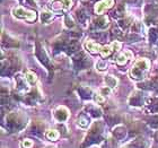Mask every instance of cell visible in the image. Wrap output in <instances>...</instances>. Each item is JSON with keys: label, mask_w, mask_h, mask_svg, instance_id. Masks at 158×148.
I'll list each match as a JSON object with an SVG mask.
<instances>
[{"label": "cell", "mask_w": 158, "mask_h": 148, "mask_svg": "<svg viewBox=\"0 0 158 148\" xmlns=\"http://www.w3.org/2000/svg\"><path fill=\"white\" fill-rule=\"evenodd\" d=\"M31 132L32 133H34L35 136H39V137H41V136L43 135V130H44V125H42V123H40V122H34L33 125H31Z\"/></svg>", "instance_id": "14"}, {"label": "cell", "mask_w": 158, "mask_h": 148, "mask_svg": "<svg viewBox=\"0 0 158 148\" xmlns=\"http://www.w3.org/2000/svg\"><path fill=\"white\" fill-rule=\"evenodd\" d=\"M26 78L31 84H34V82H36V76L34 75L33 73H31V71H28V73L26 74Z\"/></svg>", "instance_id": "34"}, {"label": "cell", "mask_w": 158, "mask_h": 148, "mask_svg": "<svg viewBox=\"0 0 158 148\" xmlns=\"http://www.w3.org/2000/svg\"><path fill=\"white\" fill-rule=\"evenodd\" d=\"M89 123V118L87 115L85 114H81L80 116L78 118V125L81 127V128H86Z\"/></svg>", "instance_id": "25"}, {"label": "cell", "mask_w": 158, "mask_h": 148, "mask_svg": "<svg viewBox=\"0 0 158 148\" xmlns=\"http://www.w3.org/2000/svg\"><path fill=\"white\" fill-rule=\"evenodd\" d=\"M139 28H140V25L138 23L135 24V26H132V33H137L139 32Z\"/></svg>", "instance_id": "39"}, {"label": "cell", "mask_w": 158, "mask_h": 148, "mask_svg": "<svg viewBox=\"0 0 158 148\" xmlns=\"http://www.w3.org/2000/svg\"><path fill=\"white\" fill-rule=\"evenodd\" d=\"M149 36H150V41L152 42H156L158 40V30L157 28H152L149 32Z\"/></svg>", "instance_id": "31"}, {"label": "cell", "mask_w": 158, "mask_h": 148, "mask_svg": "<svg viewBox=\"0 0 158 148\" xmlns=\"http://www.w3.org/2000/svg\"><path fill=\"white\" fill-rule=\"evenodd\" d=\"M92 36L96 37V39H98L99 41H103V39H104V34H103V33H95V32H93Z\"/></svg>", "instance_id": "38"}, {"label": "cell", "mask_w": 158, "mask_h": 148, "mask_svg": "<svg viewBox=\"0 0 158 148\" xmlns=\"http://www.w3.org/2000/svg\"><path fill=\"white\" fill-rule=\"evenodd\" d=\"M36 57L39 58L40 61L48 68V70H49L50 73L53 71V65L51 63V60H50L49 56L46 54L45 50L41 46L40 43H36Z\"/></svg>", "instance_id": "4"}, {"label": "cell", "mask_w": 158, "mask_h": 148, "mask_svg": "<svg viewBox=\"0 0 158 148\" xmlns=\"http://www.w3.org/2000/svg\"><path fill=\"white\" fill-rule=\"evenodd\" d=\"M86 48L88 51L93 53H96V52H99L101 51V46L97 42H94V41H87L86 42Z\"/></svg>", "instance_id": "17"}, {"label": "cell", "mask_w": 158, "mask_h": 148, "mask_svg": "<svg viewBox=\"0 0 158 148\" xmlns=\"http://www.w3.org/2000/svg\"><path fill=\"white\" fill-rule=\"evenodd\" d=\"M95 101H96V102L102 103V102H104V99H103L102 96H95Z\"/></svg>", "instance_id": "41"}, {"label": "cell", "mask_w": 158, "mask_h": 148, "mask_svg": "<svg viewBox=\"0 0 158 148\" xmlns=\"http://www.w3.org/2000/svg\"><path fill=\"white\" fill-rule=\"evenodd\" d=\"M67 44H68V43H66L64 40H58V41L54 42V50L58 52V51H60V50L66 49Z\"/></svg>", "instance_id": "26"}, {"label": "cell", "mask_w": 158, "mask_h": 148, "mask_svg": "<svg viewBox=\"0 0 158 148\" xmlns=\"http://www.w3.org/2000/svg\"><path fill=\"white\" fill-rule=\"evenodd\" d=\"M154 138H155V140H156V142H158V131L155 133V136H154Z\"/></svg>", "instance_id": "43"}, {"label": "cell", "mask_w": 158, "mask_h": 148, "mask_svg": "<svg viewBox=\"0 0 158 148\" xmlns=\"http://www.w3.org/2000/svg\"><path fill=\"white\" fill-rule=\"evenodd\" d=\"M113 5V0H103L101 2H98L97 5L95 6V11L96 14H101L103 11H105L107 8Z\"/></svg>", "instance_id": "9"}, {"label": "cell", "mask_w": 158, "mask_h": 148, "mask_svg": "<svg viewBox=\"0 0 158 148\" xmlns=\"http://www.w3.org/2000/svg\"><path fill=\"white\" fill-rule=\"evenodd\" d=\"M113 136H114V138L116 140H121V139H123L127 136V129L123 125H118L113 130Z\"/></svg>", "instance_id": "12"}, {"label": "cell", "mask_w": 158, "mask_h": 148, "mask_svg": "<svg viewBox=\"0 0 158 148\" xmlns=\"http://www.w3.org/2000/svg\"><path fill=\"white\" fill-rule=\"evenodd\" d=\"M132 148H148L149 147V142L147 139L142 138V137H139V138L135 139L133 142L131 144Z\"/></svg>", "instance_id": "13"}, {"label": "cell", "mask_w": 158, "mask_h": 148, "mask_svg": "<svg viewBox=\"0 0 158 148\" xmlns=\"http://www.w3.org/2000/svg\"><path fill=\"white\" fill-rule=\"evenodd\" d=\"M71 36H76V37H80L81 36V32H71L70 33Z\"/></svg>", "instance_id": "40"}, {"label": "cell", "mask_w": 158, "mask_h": 148, "mask_svg": "<svg viewBox=\"0 0 158 148\" xmlns=\"http://www.w3.org/2000/svg\"><path fill=\"white\" fill-rule=\"evenodd\" d=\"M111 34H112V37H115V39H121L122 35H123L122 34V30L118 28V27H113Z\"/></svg>", "instance_id": "30"}, {"label": "cell", "mask_w": 158, "mask_h": 148, "mask_svg": "<svg viewBox=\"0 0 158 148\" xmlns=\"http://www.w3.org/2000/svg\"><path fill=\"white\" fill-rule=\"evenodd\" d=\"M7 129L11 132L19 131L26 125V116L22 112H15L7 115Z\"/></svg>", "instance_id": "1"}, {"label": "cell", "mask_w": 158, "mask_h": 148, "mask_svg": "<svg viewBox=\"0 0 158 148\" xmlns=\"http://www.w3.org/2000/svg\"><path fill=\"white\" fill-rule=\"evenodd\" d=\"M148 123L152 128H158V115H155L148 120Z\"/></svg>", "instance_id": "32"}, {"label": "cell", "mask_w": 158, "mask_h": 148, "mask_svg": "<svg viewBox=\"0 0 158 148\" xmlns=\"http://www.w3.org/2000/svg\"><path fill=\"white\" fill-rule=\"evenodd\" d=\"M131 57H132L131 53L128 52V51H125V52L121 53V54L118 57V59H116V63H118V66H124L125 63L131 59Z\"/></svg>", "instance_id": "16"}, {"label": "cell", "mask_w": 158, "mask_h": 148, "mask_svg": "<svg viewBox=\"0 0 158 148\" xmlns=\"http://www.w3.org/2000/svg\"><path fill=\"white\" fill-rule=\"evenodd\" d=\"M130 19L129 18H122V19L118 20V26H120V28H121L122 31L123 30H127L129 26H130Z\"/></svg>", "instance_id": "27"}, {"label": "cell", "mask_w": 158, "mask_h": 148, "mask_svg": "<svg viewBox=\"0 0 158 148\" xmlns=\"http://www.w3.org/2000/svg\"><path fill=\"white\" fill-rule=\"evenodd\" d=\"M105 82L110 88H114V87H116V85H118V80H116V78H114L113 76H106Z\"/></svg>", "instance_id": "24"}, {"label": "cell", "mask_w": 158, "mask_h": 148, "mask_svg": "<svg viewBox=\"0 0 158 148\" xmlns=\"http://www.w3.org/2000/svg\"><path fill=\"white\" fill-rule=\"evenodd\" d=\"M149 68V61L146 59H139L135 63L133 68L131 69V78L135 80H140L143 78V74Z\"/></svg>", "instance_id": "3"}, {"label": "cell", "mask_w": 158, "mask_h": 148, "mask_svg": "<svg viewBox=\"0 0 158 148\" xmlns=\"http://www.w3.org/2000/svg\"><path fill=\"white\" fill-rule=\"evenodd\" d=\"M128 102H129V104L132 106H139V105H141L142 102H143V96L139 92H135V93H132L131 96L129 97Z\"/></svg>", "instance_id": "7"}, {"label": "cell", "mask_w": 158, "mask_h": 148, "mask_svg": "<svg viewBox=\"0 0 158 148\" xmlns=\"http://www.w3.org/2000/svg\"><path fill=\"white\" fill-rule=\"evenodd\" d=\"M79 48H80V44L77 40H73L70 41L66 46V51L68 54H73V53L79 52Z\"/></svg>", "instance_id": "10"}, {"label": "cell", "mask_w": 158, "mask_h": 148, "mask_svg": "<svg viewBox=\"0 0 158 148\" xmlns=\"http://www.w3.org/2000/svg\"><path fill=\"white\" fill-rule=\"evenodd\" d=\"M64 22H66V26L67 27H73L75 26V23H73V17L70 16V15H66V18H64Z\"/></svg>", "instance_id": "33"}, {"label": "cell", "mask_w": 158, "mask_h": 148, "mask_svg": "<svg viewBox=\"0 0 158 148\" xmlns=\"http://www.w3.org/2000/svg\"><path fill=\"white\" fill-rule=\"evenodd\" d=\"M2 44H3V46H6V48H18V46H19V43H18L17 40L11 39L10 36L6 35V34H3Z\"/></svg>", "instance_id": "11"}, {"label": "cell", "mask_w": 158, "mask_h": 148, "mask_svg": "<svg viewBox=\"0 0 158 148\" xmlns=\"http://www.w3.org/2000/svg\"><path fill=\"white\" fill-rule=\"evenodd\" d=\"M51 19H52V14L46 13V11H43L41 14V20H42V23H49Z\"/></svg>", "instance_id": "29"}, {"label": "cell", "mask_w": 158, "mask_h": 148, "mask_svg": "<svg viewBox=\"0 0 158 148\" xmlns=\"http://www.w3.org/2000/svg\"><path fill=\"white\" fill-rule=\"evenodd\" d=\"M14 14H15V16L16 17L22 18V19H27V20H35L36 19V15H35V13L30 11V10L24 9L23 7L15 8V9H14Z\"/></svg>", "instance_id": "5"}, {"label": "cell", "mask_w": 158, "mask_h": 148, "mask_svg": "<svg viewBox=\"0 0 158 148\" xmlns=\"http://www.w3.org/2000/svg\"><path fill=\"white\" fill-rule=\"evenodd\" d=\"M95 25L99 28H105L109 25V19L106 16H99L95 19Z\"/></svg>", "instance_id": "18"}, {"label": "cell", "mask_w": 158, "mask_h": 148, "mask_svg": "<svg viewBox=\"0 0 158 148\" xmlns=\"http://www.w3.org/2000/svg\"><path fill=\"white\" fill-rule=\"evenodd\" d=\"M102 131H103V125L101 122H95L92 125V128L89 130L88 135L86 137L85 142L82 144L81 148H85L87 146L92 145V144H96L102 140Z\"/></svg>", "instance_id": "2"}, {"label": "cell", "mask_w": 158, "mask_h": 148, "mask_svg": "<svg viewBox=\"0 0 158 148\" xmlns=\"http://www.w3.org/2000/svg\"><path fill=\"white\" fill-rule=\"evenodd\" d=\"M96 67H97V69H98V70L103 71V70H105V69H106V67H107V65H106V61H104V60H101V61H98V62H97Z\"/></svg>", "instance_id": "35"}, {"label": "cell", "mask_w": 158, "mask_h": 148, "mask_svg": "<svg viewBox=\"0 0 158 148\" xmlns=\"http://www.w3.org/2000/svg\"><path fill=\"white\" fill-rule=\"evenodd\" d=\"M68 115H69V113H68V110L64 108V106H59L58 109L56 110V112H54V116H56V119L58 120V121H66L67 119H68Z\"/></svg>", "instance_id": "8"}, {"label": "cell", "mask_w": 158, "mask_h": 148, "mask_svg": "<svg viewBox=\"0 0 158 148\" xmlns=\"http://www.w3.org/2000/svg\"><path fill=\"white\" fill-rule=\"evenodd\" d=\"M58 137H59V133L56 130H49V131H46V138L50 139V140H56V139H58Z\"/></svg>", "instance_id": "28"}, {"label": "cell", "mask_w": 158, "mask_h": 148, "mask_svg": "<svg viewBox=\"0 0 158 148\" xmlns=\"http://www.w3.org/2000/svg\"><path fill=\"white\" fill-rule=\"evenodd\" d=\"M120 48V43L118 42H114L112 45H109V46H104L102 50H101V54H102L103 58H105V57H109L111 53L114 51L112 49H118Z\"/></svg>", "instance_id": "15"}, {"label": "cell", "mask_w": 158, "mask_h": 148, "mask_svg": "<svg viewBox=\"0 0 158 148\" xmlns=\"http://www.w3.org/2000/svg\"><path fill=\"white\" fill-rule=\"evenodd\" d=\"M15 80H16V85H17V89L20 91V92H27L28 91V85H27V78L23 77V75H18L15 76Z\"/></svg>", "instance_id": "6"}, {"label": "cell", "mask_w": 158, "mask_h": 148, "mask_svg": "<svg viewBox=\"0 0 158 148\" xmlns=\"http://www.w3.org/2000/svg\"><path fill=\"white\" fill-rule=\"evenodd\" d=\"M112 15H113V17H116V18L123 16V15H124V5H122V3L118 5L115 10L112 13Z\"/></svg>", "instance_id": "23"}, {"label": "cell", "mask_w": 158, "mask_h": 148, "mask_svg": "<svg viewBox=\"0 0 158 148\" xmlns=\"http://www.w3.org/2000/svg\"><path fill=\"white\" fill-rule=\"evenodd\" d=\"M26 1H27L28 3H30L31 6H34V5H35V2H34L33 0H26Z\"/></svg>", "instance_id": "42"}, {"label": "cell", "mask_w": 158, "mask_h": 148, "mask_svg": "<svg viewBox=\"0 0 158 148\" xmlns=\"http://www.w3.org/2000/svg\"><path fill=\"white\" fill-rule=\"evenodd\" d=\"M128 40L129 41H133V40H135V41H138V40H140V36H138L135 33H131L128 36Z\"/></svg>", "instance_id": "37"}, {"label": "cell", "mask_w": 158, "mask_h": 148, "mask_svg": "<svg viewBox=\"0 0 158 148\" xmlns=\"http://www.w3.org/2000/svg\"><path fill=\"white\" fill-rule=\"evenodd\" d=\"M22 147L23 148H32L33 147V142H31V140H24L23 142H22Z\"/></svg>", "instance_id": "36"}, {"label": "cell", "mask_w": 158, "mask_h": 148, "mask_svg": "<svg viewBox=\"0 0 158 148\" xmlns=\"http://www.w3.org/2000/svg\"><path fill=\"white\" fill-rule=\"evenodd\" d=\"M148 110L152 113H158V97L152 99L150 103L148 104Z\"/></svg>", "instance_id": "22"}, {"label": "cell", "mask_w": 158, "mask_h": 148, "mask_svg": "<svg viewBox=\"0 0 158 148\" xmlns=\"http://www.w3.org/2000/svg\"><path fill=\"white\" fill-rule=\"evenodd\" d=\"M77 18L81 24H86L88 20V15L84 9H79L77 10Z\"/></svg>", "instance_id": "20"}, {"label": "cell", "mask_w": 158, "mask_h": 148, "mask_svg": "<svg viewBox=\"0 0 158 148\" xmlns=\"http://www.w3.org/2000/svg\"><path fill=\"white\" fill-rule=\"evenodd\" d=\"M78 92L82 99H90V97H92V91H90L88 87L81 86V87H79Z\"/></svg>", "instance_id": "19"}, {"label": "cell", "mask_w": 158, "mask_h": 148, "mask_svg": "<svg viewBox=\"0 0 158 148\" xmlns=\"http://www.w3.org/2000/svg\"><path fill=\"white\" fill-rule=\"evenodd\" d=\"M87 111H88V113H90L93 116H95V118H98V116L102 115V111H101V109H98V108L95 106V105L87 106Z\"/></svg>", "instance_id": "21"}]
</instances>
